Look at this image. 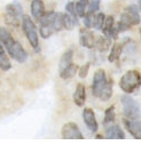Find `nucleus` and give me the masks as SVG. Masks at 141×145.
Masks as SVG:
<instances>
[{"instance_id":"1","label":"nucleus","mask_w":141,"mask_h":145,"mask_svg":"<svg viewBox=\"0 0 141 145\" xmlns=\"http://www.w3.org/2000/svg\"><path fill=\"white\" fill-rule=\"evenodd\" d=\"M39 33L44 39H48L55 33L63 29V13L46 12V14L39 21Z\"/></svg>"},{"instance_id":"2","label":"nucleus","mask_w":141,"mask_h":145,"mask_svg":"<svg viewBox=\"0 0 141 145\" xmlns=\"http://www.w3.org/2000/svg\"><path fill=\"white\" fill-rule=\"evenodd\" d=\"M0 44L5 46L8 55L16 62L24 63L28 59L29 55L23 48V46L13 38L11 32L5 27H0Z\"/></svg>"},{"instance_id":"3","label":"nucleus","mask_w":141,"mask_h":145,"mask_svg":"<svg viewBox=\"0 0 141 145\" xmlns=\"http://www.w3.org/2000/svg\"><path fill=\"white\" fill-rule=\"evenodd\" d=\"M92 94L103 102H107L113 96V82L107 80V74L103 69H98L94 72L92 81Z\"/></svg>"},{"instance_id":"4","label":"nucleus","mask_w":141,"mask_h":145,"mask_svg":"<svg viewBox=\"0 0 141 145\" xmlns=\"http://www.w3.org/2000/svg\"><path fill=\"white\" fill-rule=\"evenodd\" d=\"M119 87L125 94H133L141 87V73L138 70H128L122 76Z\"/></svg>"},{"instance_id":"5","label":"nucleus","mask_w":141,"mask_h":145,"mask_svg":"<svg viewBox=\"0 0 141 145\" xmlns=\"http://www.w3.org/2000/svg\"><path fill=\"white\" fill-rule=\"evenodd\" d=\"M22 29L25 34V37L31 45V47L36 50L40 52V46H39V34H38V29L34 24L33 20L29 15H23L22 17Z\"/></svg>"},{"instance_id":"6","label":"nucleus","mask_w":141,"mask_h":145,"mask_svg":"<svg viewBox=\"0 0 141 145\" xmlns=\"http://www.w3.org/2000/svg\"><path fill=\"white\" fill-rule=\"evenodd\" d=\"M121 103L123 107V113L127 119H140L141 108L136 101L130 96V94H125L121 97Z\"/></svg>"},{"instance_id":"7","label":"nucleus","mask_w":141,"mask_h":145,"mask_svg":"<svg viewBox=\"0 0 141 145\" xmlns=\"http://www.w3.org/2000/svg\"><path fill=\"white\" fill-rule=\"evenodd\" d=\"M23 7L20 3L14 1L6 6V20L11 25L17 26L20 24V20L23 17Z\"/></svg>"},{"instance_id":"8","label":"nucleus","mask_w":141,"mask_h":145,"mask_svg":"<svg viewBox=\"0 0 141 145\" xmlns=\"http://www.w3.org/2000/svg\"><path fill=\"white\" fill-rule=\"evenodd\" d=\"M61 136L63 139H84V135L75 122H67L62 126Z\"/></svg>"},{"instance_id":"9","label":"nucleus","mask_w":141,"mask_h":145,"mask_svg":"<svg viewBox=\"0 0 141 145\" xmlns=\"http://www.w3.org/2000/svg\"><path fill=\"white\" fill-rule=\"evenodd\" d=\"M101 30L103 32L104 37H107L109 39H117L118 34H119L117 31V27L115 25V18L111 15L105 16V20H104V23H103V26Z\"/></svg>"},{"instance_id":"10","label":"nucleus","mask_w":141,"mask_h":145,"mask_svg":"<svg viewBox=\"0 0 141 145\" xmlns=\"http://www.w3.org/2000/svg\"><path fill=\"white\" fill-rule=\"evenodd\" d=\"M96 37L95 34L87 27H84L79 31V42L80 46L87 48V49H93L95 46Z\"/></svg>"},{"instance_id":"11","label":"nucleus","mask_w":141,"mask_h":145,"mask_svg":"<svg viewBox=\"0 0 141 145\" xmlns=\"http://www.w3.org/2000/svg\"><path fill=\"white\" fill-rule=\"evenodd\" d=\"M83 120L90 131L96 133L99 130V123L96 121L95 113L91 107H85L83 110Z\"/></svg>"},{"instance_id":"12","label":"nucleus","mask_w":141,"mask_h":145,"mask_svg":"<svg viewBox=\"0 0 141 145\" xmlns=\"http://www.w3.org/2000/svg\"><path fill=\"white\" fill-rule=\"evenodd\" d=\"M124 126L133 138L141 140V121H138V119L126 118L124 119Z\"/></svg>"},{"instance_id":"13","label":"nucleus","mask_w":141,"mask_h":145,"mask_svg":"<svg viewBox=\"0 0 141 145\" xmlns=\"http://www.w3.org/2000/svg\"><path fill=\"white\" fill-rule=\"evenodd\" d=\"M46 14V8L43 0H32L31 3V15L34 21L39 22L42 17Z\"/></svg>"},{"instance_id":"14","label":"nucleus","mask_w":141,"mask_h":145,"mask_svg":"<svg viewBox=\"0 0 141 145\" xmlns=\"http://www.w3.org/2000/svg\"><path fill=\"white\" fill-rule=\"evenodd\" d=\"M105 139H125V133L118 125H109L104 131Z\"/></svg>"},{"instance_id":"15","label":"nucleus","mask_w":141,"mask_h":145,"mask_svg":"<svg viewBox=\"0 0 141 145\" xmlns=\"http://www.w3.org/2000/svg\"><path fill=\"white\" fill-rule=\"evenodd\" d=\"M74 102L76 103L77 106H83L86 102V89L83 84H77L75 93H74Z\"/></svg>"},{"instance_id":"16","label":"nucleus","mask_w":141,"mask_h":145,"mask_svg":"<svg viewBox=\"0 0 141 145\" xmlns=\"http://www.w3.org/2000/svg\"><path fill=\"white\" fill-rule=\"evenodd\" d=\"M132 26H133V22H132V20L130 18V16H128L125 12H123V13H122V15H121L119 22H118V23H117V25H116L118 33L125 32V31L130 30Z\"/></svg>"},{"instance_id":"17","label":"nucleus","mask_w":141,"mask_h":145,"mask_svg":"<svg viewBox=\"0 0 141 145\" xmlns=\"http://www.w3.org/2000/svg\"><path fill=\"white\" fill-rule=\"evenodd\" d=\"M78 69H79V66L75 63L69 64L68 66H65L64 69H62L60 71V78L63 79V80H68V79L74 78L75 74L78 72Z\"/></svg>"},{"instance_id":"18","label":"nucleus","mask_w":141,"mask_h":145,"mask_svg":"<svg viewBox=\"0 0 141 145\" xmlns=\"http://www.w3.org/2000/svg\"><path fill=\"white\" fill-rule=\"evenodd\" d=\"M124 12L130 16V18L133 22V25H138L141 22V16H140V9L136 5H130L124 9Z\"/></svg>"},{"instance_id":"19","label":"nucleus","mask_w":141,"mask_h":145,"mask_svg":"<svg viewBox=\"0 0 141 145\" xmlns=\"http://www.w3.org/2000/svg\"><path fill=\"white\" fill-rule=\"evenodd\" d=\"M124 50V46L123 44H119V42H115L111 48H110V53H109V56H108V61L110 63H114L116 62L117 59H119L122 53Z\"/></svg>"},{"instance_id":"20","label":"nucleus","mask_w":141,"mask_h":145,"mask_svg":"<svg viewBox=\"0 0 141 145\" xmlns=\"http://www.w3.org/2000/svg\"><path fill=\"white\" fill-rule=\"evenodd\" d=\"M111 39L104 37V35H102V37H99L96 38V41H95V46L94 48L98 49V52L100 53H104L110 49V45H111Z\"/></svg>"},{"instance_id":"21","label":"nucleus","mask_w":141,"mask_h":145,"mask_svg":"<svg viewBox=\"0 0 141 145\" xmlns=\"http://www.w3.org/2000/svg\"><path fill=\"white\" fill-rule=\"evenodd\" d=\"M12 69V63L9 57L6 54V50L3 46V44H0V70L3 71H9Z\"/></svg>"},{"instance_id":"22","label":"nucleus","mask_w":141,"mask_h":145,"mask_svg":"<svg viewBox=\"0 0 141 145\" xmlns=\"http://www.w3.org/2000/svg\"><path fill=\"white\" fill-rule=\"evenodd\" d=\"M72 58H74V50L72 49L65 50L63 53V55L61 56V59H60V63H59V70L61 71L62 69H64L69 64H71L72 63Z\"/></svg>"},{"instance_id":"23","label":"nucleus","mask_w":141,"mask_h":145,"mask_svg":"<svg viewBox=\"0 0 141 145\" xmlns=\"http://www.w3.org/2000/svg\"><path fill=\"white\" fill-rule=\"evenodd\" d=\"M116 119V112H115V105L109 106L104 112V117H103V126H109L111 123L115 122Z\"/></svg>"},{"instance_id":"24","label":"nucleus","mask_w":141,"mask_h":145,"mask_svg":"<svg viewBox=\"0 0 141 145\" xmlns=\"http://www.w3.org/2000/svg\"><path fill=\"white\" fill-rule=\"evenodd\" d=\"M88 4L90 0H77V3H75V8L78 17H84V15L87 12Z\"/></svg>"},{"instance_id":"25","label":"nucleus","mask_w":141,"mask_h":145,"mask_svg":"<svg viewBox=\"0 0 141 145\" xmlns=\"http://www.w3.org/2000/svg\"><path fill=\"white\" fill-rule=\"evenodd\" d=\"M104 20H105L104 13H102V12L95 13V15H94V22H93V29H95V30H101L102 26H103Z\"/></svg>"},{"instance_id":"26","label":"nucleus","mask_w":141,"mask_h":145,"mask_svg":"<svg viewBox=\"0 0 141 145\" xmlns=\"http://www.w3.org/2000/svg\"><path fill=\"white\" fill-rule=\"evenodd\" d=\"M100 4H101L100 0H90V4H88V7H87V12L92 13V14L98 13L100 10Z\"/></svg>"},{"instance_id":"27","label":"nucleus","mask_w":141,"mask_h":145,"mask_svg":"<svg viewBox=\"0 0 141 145\" xmlns=\"http://www.w3.org/2000/svg\"><path fill=\"white\" fill-rule=\"evenodd\" d=\"M94 15L95 14H92V13H88L86 12V14L84 15V24H85V27L87 29H92L93 27V22H94Z\"/></svg>"},{"instance_id":"28","label":"nucleus","mask_w":141,"mask_h":145,"mask_svg":"<svg viewBox=\"0 0 141 145\" xmlns=\"http://www.w3.org/2000/svg\"><path fill=\"white\" fill-rule=\"evenodd\" d=\"M90 66H91V63H90V62H87L86 64H84L83 66H80V67L78 69L79 77H80L82 79H84V78H86V77H87L88 71H90Z\"/></svg>"},{"instance_id":"29","label":"nucleus","mask_w":141,"mask_h":145,"mask_svg":"<svg viewBox=\"0 0 141 145\" xmlns=\"http://www.w3.org/2000/svg\"><path fill=\"white\" fill-rule=\"evenodd\" d=\"M65 13L70 14L74 17H78L77 16V13H76V8H75V3L74 1H69L67 5H65Z\"/></svg>"},{"instance_id":"30","label":"nucleus","mask_w":141,"mask_h":145,"mask_svg":"<svg viewBox=\"0 0 141 145\" xmlns=\"http://www.w3.org/2000/svg\"><path fill=\"white\" fill-rule=\"evenodd\" d=\"M138 7H139V9L141 12V0H138Z\"/></svg>"},{"instance_id":"31","label":"nucleus","mask_w":141,"mask_h":145,"mask_svg":"<svg viewBox=\"0 0 141 145\" xmlns=\"http://www.w3.org/2000/svg\"><path fill=\"white\" fill-rule=\"evenodd\" d=\"M140 39H141V29H140Z\"/></svg>"}]
</instances>
